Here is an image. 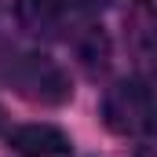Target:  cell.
Instances as JSON below:
<instances>
[{"instance_id":"1","label":"cell","mask_w":157,"mask_h":157,"mask_svg":"<svg viewBox=\"0 0 157 157\" xmlns=\"http://www.w3.org/2000/svg\"><path fill=\"white\" fill-rule=\"evenodd\" d=\"M15 84L26 99L44 102V106H55V102H66L70 99V77L59 62H51L48 55H26L18 59L15 66Z\"/></svg>"},{"instance_id":"2","label":"cell","mask_w":157,"mask_h":157,"mask_svg":"<svg viewBox=\"0 0 157 157\" xmlns=\"http://www.w3.org/2000/svg\"><path fill=\"white\" fill-rule=\"evenodd\" d=\"M102 121L117 135H139L146 132V95L143 80H117L102 99Z\"/></svg>"},{"instance_id":"3","label":"cell","mask_w":157,"mask_h":157,"mask_svg":"<svg viewBox=\"0 0 157 157\" xmlns=\"http://www.w3.org/2000/svg\"><path fill=\"white\" fill-rule=\"evenodd\" d=\"M11 146L18 157H73V143L55 124H26L11 132Z\"/></svg>"},{"instance_id":"4","label":"cell","mask_w":157,"mask_h":157,"mask_svg":"<svg viewBox=\"0 0 157 157\" xmlns=\"http://www.w3.org/2000/svg\"><path fill=\"white\" fill-rule=\"evenodd\" d=\"M15 18L29 37H59L62 29V4L59 0H15Z\"/></svg>"},{"instance_id":"5","label":"cell","mask_w":157,"mask_h":157,"mask_svg":"<svg viewBox=\"0 0 157 157\" xmlns=\"http://www.w3.org/2000/svg\"><path fill=\"white\" fill-rule=\"evenodd\" d=\"M128 40L143 59L157 55V7L150 0H135V7L128 11Z\"/></svg>"},{"instance_id":"6","label":"cell","mask_w":157,"mask_h":157,"mask_svg":"<svg viewBox=\"0 0 157 157\" xmlns=\"http://www.w3.org/2000/svg\"><path fill=\"white\" fill-rule=\"evenodd\" d=\"M77 51H80V62H84L88 73H102L106 62H110V40H106L102 29H95V26H88V33L80 37Z\"/></svg>"},{"instance_id":"7","label":"cell","mask_w":157,"mask_h":157,"mask_svg":"<svg viewBox=\"0 0 157 157\" xmlns=\"http://www.w3.org/2000/svg\"><path fill=\"white\" fill-rule=\"evenodd\" d=\"M143 95H146V132L157 135V73L143 80Z\"/></svg>"},{"instance_id":"8","label":"cell","mask_w":157,"mask_h":157,"mask_svg":"<svg viewBox=\"0 0 157 157\" xmlns=\"http://www.w3.org/2000/svg\"><path fill=\"white\" fill-rule=\"evenodd\" d=\"M73 11H99V7H106V0H66Z\"/></svg>"},{"instance_id":"9","label":"cell","mask_w":157,"mask_h":157,"mask_svg":"<svg viewBox=\"0 0 157 157\" xmlns=\"http://www.w3.org/2000/svg\"><path fill=\"white\" fill-rule=\"evenodd\" d=\"M135 157H157V150H139Z\"/></svg>"},{"instance_id":"10","label":"cell","mask_w":157,"mask_h":157,"mask_svg":"<svg viewBox=\"0 0 157 157\" xmlns=\"http://www.w3.org/2000/svg\"><path fill=\"white\" fill-rule=\"evenodd\" d=\"M0 128H4V110H0Z\"/></svg>"}]
</instances>
